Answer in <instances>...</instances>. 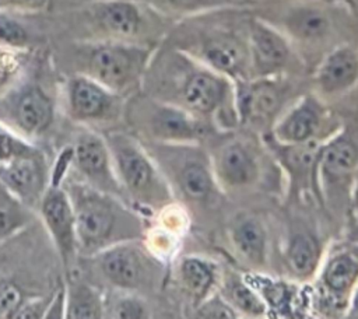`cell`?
I'll list each match as a JSON object with an SVG mask.
<instances>
[{"instance_id":"cell-33","label":"cell","mask_w":358,"mask_h":319,"mask_svg":"<svg viewBox=\"0 0 358 319\" xmlns=\"http://www.w3.org/2000/svg\"><path fill=\"white\" fill-rule=\"evenodd\" d=\"M27 56L25 49L0 45V98L15 87L25 67Z\"/></svg>"},{"instance_id":"cell-41","label":"cell","mask_w":358,"mask_h":319,"mask_svg":"<svg viewBox=\"0 0 358 319\" xmlns=\"http://www.w3.org/2000/svg\"><path fill=\"white\" fill-rule=\"evenodd\" d=\"M345 318H351V319H358V283L352 291L348 308H347V313Z\"/></svg>"},{"instance_id":"cell-22","label":"cell","mask_w":358,"mask_h":319,"mask_svg":"<svg viewBox=\"0 0 358 319\" xmlns=\"http://www.w3.org/2000/svg\"><path fill=\"white\" fill-rule=\"evenodd\" d=\"M310 87L331 105L358 87V43H343L329 50L310 71Z\"/></svg>"},{"instance_id":"cell-34","label":"cell","mask_w":358,"mask_h":319,"mask_svg":"<svg viewBox=\"0 0 358 319\" xmlns=\"http://www.w3.org/2000/svg\"><path fill=\"white\" fill-rule=\"evenodd\" d=\"M41 150L28 141L27 137L0 123V166L20 157L31 155Z\"/></svg>"},{"instance_id":"cell-15","label":"cell","mask_w":358,"mask_h":319,"mask_svg":"<svg viewBox=\"0 0 358 319\" xmlns=\"http://www.w3.org/2000/svg\"><path fill=\"white\" fill-rule=\"evenodd\" d=\"M358 283V245L331 241L309 288L310 316L345 318Z\"/></svg>"},{"instance_id":"cell-25","label":"cell","mask_w":358,"mask_h":319,"mask_svg":"<svg viewBox=\"0 0 358 319\" xmlns=\"http://www.w3.org/2000/svg\"><path fill=\"white\" fill-rule=\"evenodd\" d=\"M243 273L263 299L267 318L296 319L310 316L308 284L298 283L282 274L245 270Z\"/></svg>"},{"instance_id":"cell-21","label":"cell","mask_w":358,"mask_h":319,"mask_svg":"<svg viewBox=\"0 0 358 319\" xmlns=\"http://www.w3.org/2000/svg\"><path fill=\"white\" fill-rule=\"evenodd\" d=\"M221 271L222 263L208 255L185 253L173 259L169 283L178 290L186 316L218 290Z\"/></svg>"},{"instance_id":"cell-28","label":"cell","mask_w":358,"mask_h":319,"mask_svg":"<svg viewBox=\"0 0 358 319\" xmlns=\"http://www.w3.org/2000/svg\"><path fill=\"white\" fill-rule=\"evenodd\" d=\"M218 292L235 309L239 318H267V309L255 287L238 266L222 263Z\"/></svg>"},{"instance_id":"cell-12","label":"cell","mask_w":358,"mask_h":319,"mask_svg":"<svg viewBox=\"0 0 358 319\" xmlns=\"http://www.w3.org/2000/svg\"><path fill=\"white\" fill-rule=\"evenodd\" d=\"M357 172L358 120L351 118L323 143L317 168L324 211L333 225H338V231L350 214L351 189Z\"/></svg>"},{"instance_id":"cell-35","label":"cell","mask_w":358,"mask_h":319,"mask_svg":"<svg viewBox=\"0 0 358 319\" xmlns=\"http://www.w3.org/2000/svg\"><path fill=\"white\" fill-rule=\"evenodd\" d=\"M187 316L201 319H239V315L224 299L218 290L199 304Z\"/></svg>"},{"instance_id":"cell-10","label":"cell","mask_w":358,"mask_h":319,"mask_svg":"<svg viewBox=\"0 0 358 319\" xmlns=\"http://www.w3.org/2000/svg\"><path fill=\"white\" fill-rule=\"evenodd\" d=\"M110 290H122L145 298L166 290L169 263L154 255L143 239L124 241L84 257Z\"/></svg>"},{"instance_id":"cell-26","label":"cell","mask_w":358,"mask_h":319,"mask_svg":"<svg viewBox=\"0 0 358 319\" xmlns=\"http://www.w3.org/2000/svg\"><path fill=\"white\" fill-rule=\"evenodd\" d=\"M8 97V113L17 133L24 137L42 136L55 122L53 98L35 83H27L13 88Z\"/></svg>"},{"instance_id":"cell-30","label":"cell","mask_w":358,"mask_h":319,"mask_svg":"<svg viewBox=\"0 0 358 319\" xmlns=\"http://www.w3.org/2000/svg\"><path fill=\"white\" fill-rule=\"evenodd\" d=\"M105 301V318L113 319H145L152 316V311L148 305V299L143 295L110 290L103 294Z\"/></svg>"},{"instance_id":"cell-3","label":"cell","mask_w":358,"mask_h":319,"mask_svg":"<svg viewBox=\"0 0 358 319\" xmlns=\"http://www.w3.org/2000/svg\"><path fill=\"white\" fill-rule=\"evenodd\" d=\"M214 176L229 201L281 199L284 175L256 133L234 129L217 130L204 143Z\"/></svg>"},{"instance_id":"cell-42","label":"cell","mask_w":358,"mask_h":319,"mask_svg":"<svg viewBox=\"0 0 358 319\" xmlns=\"http://www.w3.org/2000/svg\"><path fill=\"white\" fill-rule=\"evenodd\" d=\"M358 208V172L355 175L354 183H352V189H351V200H350V213L352 210Z\"/></svg>"},{"instance_id":"cell-13","label":"cell","mask_w":358,"mask_h":319,"mask_svg":"<svg viewBox=\"0 0 358 319\" xmlns=\"http://www.w3.org/2000/svg\"><path fill=\"white\" fill-rule=\"evenodd\" d=\"M274 217L249 206L227 213L221 231L227 253L235 266L245 271L278 274L277 236Z\"/></svg>"},{"instance_id":"cell-18","label":"cell","mask_w":358,"mask_h":319,"mask_svg":"<svg viewBox=\"0 0 358 319\" xmlns=\"http://www.w3.org/2000/svg\"><path fill=\"white\" fill-rule=\"evenodd\" d=\"M250 77H301L308 67L289 39L249 10Z\"/></svg>"},{"instance_id":"cell-11","label":"cell","mask_w":358,"mask_h":319,"mask_svg":"<svg viewBox=\"0 0 358 319\" xmlns=\"http://www.w3.org/2000/svg\"><path fill=\"white\" fill-rule=\"evenodd\" d=\"M123 122L138 140L150 143L204 144L217 132L215 127L185 109L143 91L126 99Z\"/></svg>"},{"instance_id":"cell-24","label":"cell","mask_w":358,"mask_h":319,"mask_svg":"<svg viewBox=\"0 0 358 319\" xmlns=\"http://www.w3.org/2000/svg\"><path fill=\"white\" fill-rule=\"evenodd\" d=\"M38 208L57 249L62 264L70 273L71 267L78 262V249L74 211L63 185L48 183Z\"/></svg>"},{"instance_id":"cell-8","label":"cell","mask_w":358,"mask_h":319,"mask_svg":"<svg viewBox=\"0 0 358 319\" xmlns=\"http://www.w3.org/2000/svg\"><path fill=\"white\" fill-rule=\"evenodd\" d=\"M157 48L113 39L84 42L74 52L76 73L94 78L127 99L141 91L145 71Z\"/></svg>"},{"instance_id":"cell-19","label":"cell","mask_w":358,"mask_h":319,"mask_svg":"<svg viewBox=\"0 0 358 319\" xmlns=\"http://www.w3.org/2000/svg\"><path fill=\"white\" fill-rule=\"evenodd\" d=\"M345 119L313 91L302 92L277 119L271 137L284 144L327 140Z\"/></svg>"},{"instance_id":"cell-1","label":"cell","mask_w":358,"mask_h":319,"mask_svg":"<svg viewBox=\"0 0 358 319\" xmlns=\"http://www.w3.org/2000/svg\"><path fill=\"white\" fill-rule=\"evenodd\" d=\"M141 91L185 109L217 130L238 129L234 83L165 42L152 55Z\"/></svg>"},{"instance_id":"cell-17","label":"cell","mask_w":358,"mask_h":319,"mask_svg":"<svg viewBox=\"0 0 358 319\" xmlns=\"http://www.w3.org/2000/svg\"><path fill=\"white\" fill-rule=\"evenodd\" d=\"M260 137L284 175L285 190L281 203L289 206H310L324 211L317 168L320 150L326 140L284 144L274 140L270 133Z\"/></svg>"},{"instance_id":"cell-32","label":"cell","mask_w":358,"mask_h":319,"mask_svg":"<svg viewBox=\"0 0 358 319\" xmlns=\"http://www.w3.org/2000/svg\"><path fill=\"white\" fill-rule=\"evenodd\" d=\"M31 218V208L0 185V241L22 229Z\"/></svg>"},{"instance_id":"cell-6","label":"cell","mask_w":358,"mask_h":319,"mask_svg":"<svg viewBox=\"0 0 358 319\" xmlns=\"http://www.w3.org/2000/svg\"><path fill=\"white\" fill-rule=\"evenodd\" d=\"M63 187L74 211L78 259L91 257L124 241L144 238L147 218L120 197L98 190L69 173Z\"/></svg>"},{"instance_id":"cell-7","label":"cell","mask_w":358,"mask_h":319,"mask_svg":"<svg viewBox=\"0 0 358 319\" xmlns=\"http://www.w3.org/2000/svg\"><path fill=\"white\" fill-rule=\"evenodd\" d=\"M102 134L124 201L131 208L151 220L164 207L176 201L157 162L133 133L113 127Z\"/></svg>"},{"instance_id":"cell-2","label":"cell","mask_w":358,"mask_h":319,"mask_svg":"<svg viewBox=\"0 0 358 319\" xmlns=\"http://www.w3.org/2000/svg\"><path fill=\"white\" fill-rule=\"evenodd\" d=\"M248 21L249 10L218 8L180 18L162 42L235 83L250 78Z\"/></svg>"},{"instance_id":"cell-36","label":"cell","mask_w":358,"mask_h":319,"mask_svg":"<svg viewBox=\"0 0 358 319\" xmlns=\"http://www.w3.org/2000/svg\"><path fill=\"white\" fill-rule=\"evenodd\" d=\"M25 299L21 285L11 278H0V319H14Z\"/></svg>"},{"instance_id":"cell-37","label":"cell","mask_w":358,"mask_h":319,"mask_svg":"<svg viewBox=\"0 0 358 319\" xmlns=\"http://www.w3.org/2000/svg\"><path fill=\"white\" fill-rule=\"evenodd\" d=\"M28 43V32L15 20L0 15V45L25 49Z\"/></svg>"},{"instance_id":"cell-14","label":"cell","mask_w":358,"mask_h":319,"mask_svg":"<svg viewBox=\"0 0 358 319\" xmlns=\"http://www.w3.org/2000/svg\"><path fill=\"white\" fill-rule=\"evenodd\" d=\"M96 39H113L159 46L175 24L140 0H96L88 7Z\"/></svg>"},{"instance_id":"cell-23","label":"cell","mask_w":358,"mask_h":319,"mask_svg":"<svg viewBox=\"0 0 358 319\" xmlns=\"http://www.w3.org/2000/svg\"><path fill=\"white\" fill-rule=\"evenodd\" d=\"M71 169L78 179L92 187L117 196L122 200L123 192L117 182L112 155L102 133L85 129L77 134L73 143Z\"/></svg>"},{"instance_id":"cell-9","label":"cell","mask_w":358,"mask_h":319,"mask_svg":"<svg viewBox=\"0 0 358 319\" xmlns=\"http://www.w3.org/2000/svg\"><path fill=\"white\" fill-rule=\"evenodd\" d=\"M317 213L326 211L310 206L282 204L281 217L277 220L278 274L302 284L313 280L331 242L323 235Z\"/></svg>"},{"instance_id":"cell-20","label":"cell","mask_w":358,"mask_h":319,"mask_svg":"<svg viewBox=\"0 0 358 319\" xmlns=\"http://www.w3.org/2000/svg\"><path fill=\"white\" fill-rule=\"evenodd\" d=\"M64 101L69 116L77 123L106 126L109 130L123 120L126 98L83 73H73L66 78Z\"/></svg>"},{"instance_id":"cell-38","label":"cell","mask_w":358,"mask_h":319,"mask_svg":"<svg viewBox=\"0 0 358 319\" xmlns=\"http://www.w3.org/2000/svg\"><path fill=\"white\" fill-rule=\"evenodd\" d=\"M53 294H55V291L50 295L42 297V298L25 299V302L17 311L14 319H41V318H45L46 311L49 308V304L53 298Z\"/></svg>"},{"instance_id":"cell-5","label":"cell","mask_w":358,"mask_h":319,"mask_svg":"<svg viewBox=\"0 0 358 319\" xmlns=\"http://www.w3.org/2000/svg\"><path fill=\"white\" fill-rule=\"evenodd\" d=\"M141 143L165 176L175 200L189 213L192 224L193 220L203 227L221 224L229 200L217 183L206 146Z\"/></svg>"},{"instance_id":"cell-43","label":"cell","mask_w":358,"mask_h":319,"mask_svg":"<svg viewBox=\"0 0 358 319\" xmlns=\"http://www.w3.org/2000/svg\"><path fill=\"white\" fill-rule=\"evenodd\" d=\"M343 3L351 10V13L358 18V0H343Z\"/></svg>"},{"instance_id":"cell-31","label":"cell","mask_w":358,"mask_h":319,"mask_svg":"<svg viewBox=\"0 0 358 319\" xmlns=\"http://www.w3.org/2000/svg\"><path fill=\"white\" fill-rule=\"evenodd\" d=\"M151 7H154L161 14L172 18H186L196 14L227 8L239 7L246 3V0H141Z\"/></svg>"},{"instance_id":"cell-39","label":"cell","mask_w":358,"mask_h":319,"mask_svg":"<svg viewBox=\"0 0 358 319\" xmlns=\"http://www.w3.org/2000/svg\"><path fill=\"white\" fill-rule=\"evenodd\" d=\"M48 6V0H0V10H11L21 13L42 11Z\"/></svg>"},{"instance_id":"cell-40","label":"cell","mask_w":358,"mask_h":319,"mask_svg":"<svg viewBox=\"0 0 358 319\" xmlns=\"http://www.w3.org/2000/svg\"><path fill=\"white\" fill-rule=\"evenodd\" d=\"M340 234L343 241L358 245V208L352 210L348 214L344 225L341 227Z\"/></svg>"},{"instance_id":"cell-16","label":"cell","mask_w":358,"mask_h":319,"mask_svg":"<svg viewBox=\"0 0 358 319\" xmlns=\"http://www.w3.org/2000/svg\"><path fill=\"white\" fill-rule=\"evenodd\" d=\"M299 77H250L234 83L238 127L263 136L305 91L296 92Z\"/></svg>"},{"instance_id":"cell-4","label":"cell","mask_w":358,"mask_h":319,"mask_svg":"<svg viewBox=\"0 0 358 319\" xmlns=\"http://www.w3.org/2000/svg\"><path fill=\"white\" fill-rule=\"evenodd\" d=\"M250 11L281 31L310 71L333 48L358 43V18L336 0L268 1Z\"/></svg>"},{"instance_id":"cell-29","label":"cell","mask_w":358,"mask_h":319,"mask_svg":"<svg viewBox=\"0 0 358 319\" xmlns=\"http://www.w3.org/2000/svg\"><path fill=\"white\" fill-rule=\"evenodd\" d=\"M66 319H101L105 318L103 292L85 278L67 277L64 287Z\"/></svg>"},{"instance_id":"cell-27","label":"cell","mask_w":358,"mask_h":319,"mask_svg":"<svg viewBox=\"0 0 358 319\" xmlns=\"http://www.w3.org/2000/svg\"><path fill=\"white\" fill-rule=\"evenodd\" d=\"M48 183L49 175L42 151L0 166V185L31 210L38 207Z\"/></svg>"}]
</instances>
